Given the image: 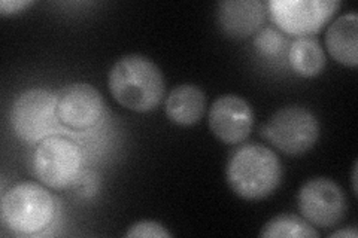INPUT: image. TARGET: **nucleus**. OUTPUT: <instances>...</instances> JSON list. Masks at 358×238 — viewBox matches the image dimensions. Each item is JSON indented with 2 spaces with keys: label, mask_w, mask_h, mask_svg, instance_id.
Returning a JSON list of instances; mask_svg holds the SVG:
<instances>
[{
  "label": "nucleus",
  "mask_w": 358,
  "mask_h": 238,
  "mask_svg": "<svg viewBox=\"0 0 358 238\" xmlns=\"http://www.w3.org/2000/svg\"><path fill=\"white\" fill-rule=\"evenodd\" d=\"M285 38L279 30L273 27H264L257 31L254 39V47L259 54L264 57H273L282 51Z\"/></svg>",
  "instance_id": "nucleus-16"
},
{
  "label": "nucleus",
  "mask_w": 358,
  "mask_h": 238,
  "mask_svg": "<svg viewBox=\"0 0 358 238\" xmlns=\"http://www.w3.org/2000/svg\"><path fill=\"white\" fill-rule=\"evenodd\" d=\"M57 118V94L45 88L21 93L10 109V124L17 137L36 143L48 137Z\"/></svg>",
  "instance_id": "nucleus-6"
},
{
  "label": "nucleus",
  "mask_w": 358,
  "mask_h": 238,
  "mask_svg": "<svg viewBox=\"0 0 358 238\" xmlns=\"http://www.w3.org/2000/svg\"><path fill=\"white\" fill-rule=\"evenodd\" d=\"M254 127V110L245 98L236 94L218 97L209 109V128L221 142L242 143Z\"/></svg>",
  "instance_id": "nucleus-10"
},
{
  "label": "nucleus",
  "mask_w": 358,
  "mask_h": 238,
  "mask_svg": "<svg viewBox=\"0 0 358 238\" xmlns=\"http://www.w3.org/2000/svg\"><path fill=\"white\" fill-rule=\"evenodd\" d=\"M288 61L291 69L303 77H313L320 75L327 63L320 40L313 36L297 38L291 43Z\"/></svg>",
  "instance_id": "nucleus-14"
},
{
  "label": "nucleus",
  "mask_w": 358,
  "mask_h": 238,
  "mask_svg": "<svg viewBox=\"0 0 358 238\" xmlns=\"http://www.w3.org/2000/svg\"><path fill=\"white\" fill-rule=\"evenodd\" d=\"M164 110L167 118L176 126H194L206 112V94L193 84L178 85L167 96Z\"/></svg>",
  "instance_id": "nucleus-12"
},
{
  "label": "nucleus",
  "mask_w": 358,
  "mask_h": 238,
  "mask_svg": "<svg viewBox=\"0 0 358 238\" xmlns=\"http://www.w3.org/2000/svg\"><path fill=\"white\" fill-rule=\"evenodd\" d=\"M352 189H354V194L357 195V163L354 164V172H352Z\"/></svg>",
  "instance_id": "nucleus-20"
},
{
  "label": "nucleus",
  "mask_w": 358,
  "mask_h": 238,
  "mask_svg": "<svg viewBox=\"0 0 358 238\" xmlns=\"http://www.w3.org/2000/svg\"><path fill=\"white\" fill-rule=\"evenodd\" d=\"M338 237H350V238H357L358 232L357 230H341V231H336L333 234H330V238H338Z\"/></svg>",
  "instance_id": "nucleus-19"
},
{
  "label": "nucleus",
  "mask_w": 358,
  "mask_h": 238,
  "mask_svg": "<svg viewBox=\"0 0 358 238\" xmlns=\"http://www.w3.org/2000/svg\"><path fill=\"white\" fill-rule=\"evenodd\" d=\"M54 200L35 182L10 188L2 198V221L10 231L31 235L43 231L54 218Z\"/></svg>",
  "instance_id": "nucleus-3"
},
{
  "label": "nucleus",
  "mask_w": 358,
  "mask_h": 238,
  "mask_svg": "<svg viewBox=\"0 0 358 238\" xmlns=\"http://www.w3.org/2000/svg\"><path fill=\"white\" fill-rule=\"evenodd\" d=\"M83 154L75 142L62 135H48L35 149L33 172L41 182L52 189L72 186L80 176Z\"/></svg>",
  "instance_id": "nucleus-5"
},
{
  "label": "nucleus",
  "mask_w": 358,
  "mask_h": 238,
  "mask_svg": "<svg viewBox=\"0 0 358 238\" xmlns=\"http://www.w3.org/2000/svg\"><path fill=\"white\" fill-rule=\"evenodd\" d=\"M31 5V0H2V2H0V14L3 17L15 15Z\"/></svg>",
  "instance_id": "nucleus-18"
},
{
  "label": "nucleus",
  "mask_w": 358,
  "mask_h": 238,
  "mask_svg": "<svg viewBox=\"0 0 358 238\" xmlns=\"http://www.w3.org/2000/svg\"><path fill=\"white\" fill-rule=\"evenodd\" d=\"M358 15L350 13L336 18L326 31V48L333 59L355 67L358 63Z\"/></svg>",
  "instance_id": "nucleus-13"
},
{
  "label": "nucleus",
  "mask_w": 358,
  "mask_h": 238,
  "mask_svg": "<svg viewBox=\"0 0 358 238\" xmlns=\"http://www.w3.org/2000/svg\"><path fill=\"white\" fill-rule=\"evenodd\" d=\"M108 84L117 103L139 113L154 110L166 91L160 67L141 54H129L117 60L109 72Z\"/></svg>",
  "instance_id": "nucleus-1"
},
{
  "label": "nucleus",
  "mask_w": 358,
  "mask_h": 238,
  "mask_svg": "<svg viewBox=\"0 0 358 238\" xmlns=\"http://www.w3.org/2000/svg\"><path fill=\"white\" fill-rule=\"evenodd\" d=\"M299 209L303 218L318 228H331L346 214V197L342 188L327 177L310 179L299 192Z\"/></svg>",
  "instance_id": "nucleus-8"
},
{
  "label": "nucleus",
  "mask_w": 358,
  "mask_h": 238,
  "mask_svg": "<svg viewBox=\"0 0 358 238\" xmlns=\"http://www.w3.org/2000/svg\"><path fill=\"white\" fill-rule=\"evenodd\" d=\"M339 8V0H271L267 3L276 27L299 38L315 35Z\"/></svg>",
  "instance_id": "nucleus-7"
},
{
  "label": "nucleus",
  "mask_w": 358,
  "mask_h": 238,
  "mask_svg": "<svg viewBox=\"0 0 358 238\" xmlns=\"http://www.w3.org/2000/svg\"><path fill=\"white\" fill-rule=\"evenodd\" d=\"M126 237H155V238H164V237H173L172 232L167 231L164 226L160 222H154V221H141L133 223L129 226V230L126 232Z\"/></svg>",
  "instance_id": "nucleus-17"
},
{
  "label": "nucleus",
  "mask_w": 358,
  "mask_h": 238,
  "mask_svg": "<svg viewBox=\"0 0 358 238\" xmlns=\"http://www.w3.org/2000/svg\"><path fill=\"white\" fill-rule=\"evenodd\" d=\"M218 22L229 38L245 39L259 31L264 21L260 0H224L218 5Z\"/></svg>",
  "instance_id": "nucleus-11"
},
{
  "label": "nucleus",
  "mask_w": 358,
  "mask_h": 238,
  "mask_svg": "<svg viewBox=\"0 0 358 238\" xmlns=\"http://www.w3.org/2000/svg\"><path fill=\"white\" fill-rule=\"evenodd\" d=\"M262 237L318 238L320 232L305 219L296 214H279L268 221L260 232Z\"/></svg>",
  "instance_id": "nucleus-15"
},
{
  "label": "nucleus",
  "mask_w": 358,
  "mask_h": 238,
  "mask_svg": "<svg viewBox=\"0 0 358 238\" xmlns=\"http://www.w3.org/2000/svg\"><path fill=\"white\" fill-rule=\"evenodd\" d=\"M105 103L97 89L87 82L66 85L57 94V118L73 130L94 127L103 115Z\"/></svg>",
  "instance_id": "nucleus-9"
},
{
  "label": "nucleus",
  "mask_w": 358,
  "mask_h": 238,
  "mask_svg": "<svg viewBox=\"0 0 358 238\" xmlns=\"http://www.w3.org/2000/svg\"><path fill=\"white\" fill-rule=\"evenodd\" d=\"M282 164L278 155L263 144H245L227 164V182L243 200H263L281 185Z\"/></svg>",
  "instance_id": "nucleus-2"
},
{
  "label": "nucleus",
  "mask_w": 358,
  "mask_h": 238,
  "mask_svg": "<svg viewBox=\"0 0 358 238\" xmlns=\"http://www.w3.org/2000/svg\"><path fill=\"white\" fill-rule=\"evenodd\" d=\"M260 134L281 152L297 156L312 149L320 137V122L313 113L303 106H287L279 109Z\"/></svg>",
  "instance_id": "nucleus-4"
}]
</instances>
